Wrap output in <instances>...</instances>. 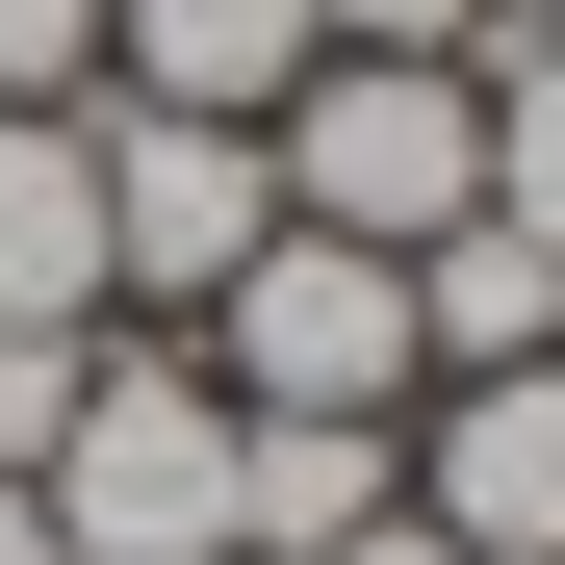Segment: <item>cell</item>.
I'll return each instance as SVG.
<instances>
[{"label":"cell","mask_w":565,"mask_h":565,"mask_svg":"<svg viewBox=\"0 0 565 565\" xmlns=\"http://www.w3.org/2000/svg\"><path fill=\"white\" fill-rule=\"evenodd\" d=\"M0 104H104V0H0Z\"/></svg>","instance_id":"8fae6325"},{"label":"cell","mask_w":565,"mask_h":565,"mask_svg":"<svg viewBox=\"0 0 565 565\" xmlns=\"http://www.w3.org/2000/svg\"><path fill=\"white\" fill-rule=\"evenodd\" d=\"M282 77H309V0H104V104L282 129Z\"/></svg>","instance_id":"52a82bcc"},{"label":"cell","mask_w":565,"mask_h":565,"mask_svg":"<svg viewBox=\"0 0 565 565\" xmlns=\"http://www.w3.org/2000/svg\"><path fill=\"white\" fill-rule=\"evenodd\" d=\"M77 129H104V309H206V282L282 232L257 129H180V104H77Z\"/></svg>","instance_id":"277c9868"},{"label":"cell","mask_w":565,"mask_h":565,"mask_svg":"<svg viewBox=\"0 0 565 565\" xmlns=\"http://www.w3.org/2000/svg\"><path fill=\"white\" fill-rule=\"evenodd\" d=\"M26 489H52V565H232V386L180 334H104L77 360V437Z\"/></svg>","instance_id":"7a4b0ae2"},{"label":"cell","mask_w":565,"mask_h":565,"mask_svg":"<svg viewBox=\"0 0 565 565\" xmlns=\"http://www.w3.org/2000/svg\"><path fill=\"white\" fill-rule=\"evenodd\" d=\"M257 180H282V232L437 257L462 206H489V77H462V52H309L282 129H257Z\"/></svg>","instance_id":"6da1fadb"},{"label":"cell","mask_w":565,"mask_h":565,"mask_svg":"<svg viewBox=\"0 0 565 565\" xmlns=\"http://www.w3.org/2000/svg\"><path fill=\"white\" fill-rule=\"evenodd\" d=\"M334 565H462V540H437V514H360V540H334Z\"/></svg>","instance_id":"4fadbf2b"},{"label":"cell","mask_w":565,"mask_h":565,"mask_svg":"<svg viewBox=\"0 0 565 565\" xmlns=\"http://www.w3.org/2000/svg\"><path fill=\"white\" fill-rule=\"evenodd\" d=\"M104 334H129V309H104ZM104 334H0V489L77 437V360H104Z\"/></svg>","instance_id":"30bf717a"},{"label":"cell","mask_w":565,"mask_h":565,"mask_svg":"<svg viewBox=\"0 0 565 565\" xmlns=\"http://www.w3.org/2000/svg\"><path fill=\"white\" fill-rule=\"evenodd\" d=\"M462 77H489V232L565 257V0H489V52H462Z\"/></svg>","instance_id":"9c48e42d"},{"label":"cell","mask_w":565,"mask_h":565,"mask_svg":"<svg viewBox=\"0 0 565 565\" xmlns=\"http://www.w3.org/2000/svg\"><path fill=\"white\" fill-rule=\"evenodd\" d=\"M0 334H104V129L0 104Z\"/></svg>","instance_id":"8992f818"},{"label":"cell","mask_w":565,"mask_h":565,"mask_svg":"<svg viewBox=\"0 0 565 565\" xmlns=\"http://www.w3.org/2000/svg\"><path fill=\"white\" fill-rule=\"evenodd\" d=\"M309 52H489V0H309Z\"/></svg>","instance_id":"7c38bea8"},{"label":"cell","mask_w":565,"mask_h":565,"mask_svg":"<svg viewBox=\"0 0 565 565\" xmlns=\"http://www.w3.org/2000/svg\"><path fill=\"white\" fill-rule=\"evenodd\" d=\"M489 360H565V257L462 206V232L412 257V386H489Z\"/></svg>","instance_id":"ba28073f"},{"label":"cell","mask_w":565,"mask_h":565,"mask_svg":"<svg viewBox=\"0 0 565 565\" xmlns=\"http://www.w3.org/2000/svg\"><path fill=\"white\" fill-rule=\"evenodd\" d=\"M180 360H206L232 412H412V257H360V232H257L206 309H180Z\"/></svg>","instance_id":"3957f363"},{"label":"cell","mask_w":565,"mask_h":565,"mask_svg":"<svg viewBox=\"0 0 565 565\" xmlns=\"http://www.w3.org/2000/svg\"><path fill=\"white\" fill-rule=\"evenodd\" d=\"M360 514H412V412H232V565H334Z\"/></svg>","instance_id":"5b68a950"},{"label":"cell","mask_w":565,"mask_h":565,"mask_svg":"<svg viewBox=\"0 0 565 565\" xmlns=\"http://www.w3.org/2000/svg\"><path fill=\"white\" fill-rule=\"evenodd\" d=\"M0 565H52V489H0Z\"/></svg>","instance_id":"5bb4252c"}]
</instances>
